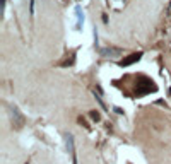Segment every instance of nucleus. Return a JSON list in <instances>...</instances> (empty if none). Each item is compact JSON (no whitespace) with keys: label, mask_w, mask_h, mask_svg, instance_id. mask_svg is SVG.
I'll use <instances>...</instances> for the list:
<instances>
[]
</instances>
